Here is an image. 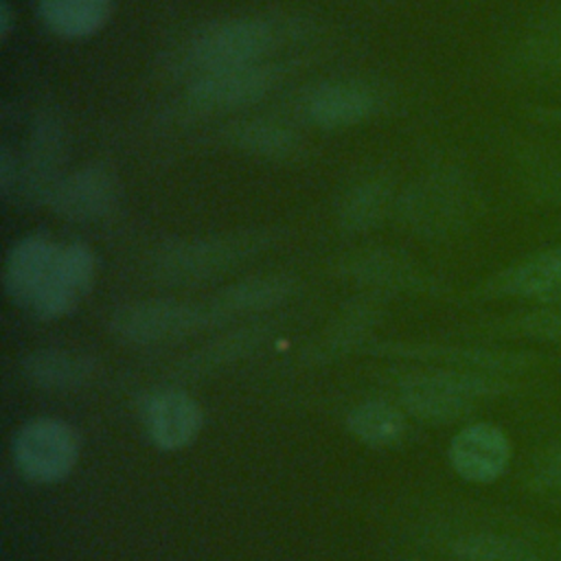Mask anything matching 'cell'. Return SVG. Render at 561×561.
Segmentation results:
<instances>
[{"label": "cell", "mask_w": 561, "mask_h": 561, "mask_svg": "<svg viewBox=\"0 0 561 561\" xmlns=\"http://www.w3.org/2000/svg\"><path fill=\"white\" fill-rule=\"evenodd\" d=\"M272 241L274 237L267 230H239L180 239L160 245L153 252L149 267L158 283L175 287L199 285L261 254Z\"/></svg>", "instance_id": "obj_1"}, {"label": "cell", "mask_w": 561, "mask_h": 561, "mask_svg": "<svg viewBox=\"0 0 561 561\" xmlns=\"http://www.w3.org/2000/svg\"><path fill=\"white\" fill-rule=\"evenodd\" d=\"M140 425L160 451H180L195 443L204 425L202 405L182 388H158L140 401Z\"/></svg>", "instance_id": "obj_8"}, {"label": "cell", "mask_w": 561, "mask_h": 561, "mask_svg": "<svg viewBox=\"0 0 561 561\" xmlns=\"http://www.w3.org/2000/svg\"><path fill=\"white\" fill-rule=\"evenodd\" d=\"M110 333L129 346H160L180 342L213 327L206 305L175 298L131 300L110 316Z\"/></svg>", "instance_id": "obj_4"}, {"label": "cell", "mask_w": 561, "mask_h": 561, "mask_svg": "<svg viewBox=\"0 0 561 561\" xmlns=\"http://www.w3.org/2000/svg\"><path fill=\"white\" fill-rule=\"evenodd\" d=\"M267 337H270L267 324H243L239 329H232L210 340L206 346L197 348L193 355L182 359L178 373L186 377L210 375L215 370L232 366L234 362L252 355Z\"/></svg>", "instance_id": "obj_17"}, {"label": "cell", "mask_w": 561, "mask_h": 561, "mask_svg": "<svg viewBox=\"0 0 561 561\" xmlns=\"http://www.w3.org/2000/svg\"><path fill=\"white\" fill-rule=\"evenodd\" d=\"M15 26V20H13V9L9 4V0H0V37L7 39L11 35Z\"/></svg>", "instance_id": "obj_28"}, {"label": "cell", "mask_w": 561, "mask_h": 561, "mask_svg": "<svg viewBox=\"0 0 561 561\" xmlns=\"http://www.w3.org/2000/svg\"><path fill=\"white\" fill-rule=\"evenodd\" d=\"M18 184V156L4 145L0 149V195L7 199Z\"/></svg>", "instance_id": "obj_27"}, {"label": "cell", "mask_w": 561, "mask_h": 561, "mask_svg": "<svg viewBox=\"0 0 561 561\" xmlns=\"http://www.w3.org/2000/svg\"><path fill=\"white\" fill-rule=\"evenodd\" d=\"M276 46V31L270 22L256 18H232L206 24L184 46L182 61L193 77L261 64Z\"/></svg>", "instance_id": "obj_3"}, {"label": "cell", "mask_w": 561, "mask_h": 561, "mask_svg": "<svg viewBox=\"0 0 561 561\" xmlns=\"http://www.w3.org/2000/svg\"><path fill=\"white\" fill-rule=\"evenodd\" d=\"M99 362L81 351L72 348H37L31 351L22 364V377L37 390L68 392L92 383Z\"/></svg>", "instance_id": "obj_16"}, {"label": "cell", "mask_w": 561, "mask_h": 561, "mask_svg": "<svg viewBox=\"0 0 561 561\" xmlns=\"http://www.w3.org/2000/svg\"><path fill=\"white\" fill-rule=\"evenodd\" d=\"M386 193L377 184H364L348 193L342 206V221L348 230L370 228L383 213Z\"/></svg>", "instance_id": "obj_24"}, {"label": "cell", "mask_w": 561, "mask_h": 561, "mask_svg": "<svg viewBox=\"0 0 561 561\" xmlns=\"http://www.w3.org/2000/svg\"><path fill=\"white\" fill-rule=\"evenodd\" d=\"M526 61L543 77L561 72V28L557 24H543L533 33L526 46Z\"/></svg>", "instance_id": "obj_25"}, {"label": "cell", "mask_w": 561, "mask_h": 561, "mask_svg": "<svg viewBox=\"0 0 561 561\" xmlns=\"http://www.w3.org/2000/svg\"><path fill=\"white\" fill-rule=\"evenodd\" d=\"M530 484L539 493H552L561 497V443L548 445L535 456Z\"/></svg>", "instance_id": "obj_26"}, {"label": "cell", "mask_w": 561, "mask_h": 561, "mask_svg": "<svg viewBox=\"0 0 561 561\" xmlns=\"http://www.w3.org/2000/svg\"><path fill=\"white\" fill-rule=\"evenodd\" d=\"M447 458L454 473L473 484L500 480L513 458L508 434L489 421L462 425L449 440Z\"/></svg>", "instance_id": "obj_9"}, {"label": "cell", "mask_w": 561, "mask_h": 561, "mask_svg": "<svg viewBox=\"0 0 561 561\" xmlns=\"http://www.w3.org/2000/svg\"><path fill=\"white\" fill-rule=\"evenodd\" d=\"M377 110L375 92L355 81H333L313 88L305 101V116L324 129L348 127L366 121Z\"/></svg>", "instance_id": "obj_15"}, {"label": "cell", "mask_w": 561, "mask_h": 561, "mask_svg": "<svg viewBox=\"0 0 561 561\" xmlns=\"http://www.w3.org/2000/svg\"><path fill=\"white\" fill-rule=\"evenodd\" d=\"M511 390L513 386L506 377L447 366L401 379L399 401L410 416L443 425L465 419L480 401L502 397Z\"/></svg>", "instance_id": "obj_2"}, {"label": "cell", "mask_w": 561, "mask_h": 561, "mask_svg": "<svg viewBox=\"0 0 561 561\" xmlns=\"http://www.w3.org/2000/svg\"><path fill=\"white\" fill-rule=\"evenodd\" d=\"M96 278V259L88 243L72 241L59 248L53 274L33 305L42 320H57L72 313L90 294Z\"/></svg>", "instance_id": "obj_11"}, {"label": "cell", "mask_w": 561, "mask_h": 561, "mask_svg": "<svg viewBox=\"0 0 561 561\" xmlns=\"http://www.w3.org/2000/svg\"><path fill=\"white\" fill-rule=\"evenodd\" d=\"M506 327L515 335L533 342L561 344V300L539 302L515 316Z\"/></svg>", "instance_id": "obj_23"}, {"label": "cell", "mask_w": 561, "mask_h": 561, "mask_svg": "<svg viewBox=\"0 0 561 561\" xmlns=\"http://www.w3.org/2000/svg\"><path fill=\"white\" fill-rule=\"evenodd\" d=\"M294 289L296 278L287 274H261L224 287L206 302V307L210 311L213 327H219L234 318L272 311L289 300Z\"/></svg>", "instance_id": "obj_14"}, {"label": "cell", "mask_w": 561, "mask_h": 561, "mask_svg": "<svg viewBox=\"0 0 561 561\" xmlns=\"http://www.w3.org/2000/svg\"><path fill=\"white\" fill-rule=\"evenodd\" d=\"M524 186L535 202L546 206L561 204V140L535 145L524 162Z\"/></svg>", "instance_id": "obj_21"}, {"label": "cell", "mask_w": 561, "mask_h": 561, "mask_svg": "<svg viewBox=\"0 0 561 561\" xmlns=\"http://www.w3.org/2000/svg\"><path fill=\"white\" fill-rule=\"evenodd\" d=\"M37 11L53 35L83 39L105 26L112 0H37Z\"/></svg>", "instance_id": "obj_19"}, {"label": "cell", "mask_w": 561, "mask_h": 561, "mask_svg": "<svg viewBox=\"0 0 561 561\" xmlns=\"http://www.w3.org/2000/svg\"><path fill=\"white\" fill-rule=\"evenodd\" d=\"M276 83V68L270 64H250L204 72L188 83V103L206 112H228L256 103Z\"/></svg>", "instance_id": "obj_10"}, {"label": "cell", "mask_w": 561, "mask_h": 561, "mask_svg": "<svg viewBox=\"0 0 561 561\" xmlns=\"http://www.w3.org/2000/svg\"><path fill=\"white\" fill-rule=\"evenodd\" d=\"M121 191L118 175L110 167L92 162L66 173L46 206L68 221H99L116 210Z\"/></svg>", "instance_id": "obj_7"}, {"label": "cell", "mask_w": 561, "mask_h": 561, "mask_svg": "<svg viewBox=\"0 0 561 561\" xmlns=\"http://www.w3.org/2000/svg\"><path fill=\"white\" fill-rule=\"evenodd\" d=\"M81 438L77 430L55 416L28 419L18 427L11 440L13 467L22 478L35 484H55L66 480L79 462Z\"/></svg>", "instance_id": "obj_5"}, {"label": "cell", "mask_w": 561, "mask_h": 561, "mask_svg": "<svg viewBox=\"0 0 561 561\" xmlns=\"http://www.w3.org/2000/svg\"><path fill=\"white\" fill-rule=\"evenodd\" d=\"M68 151V136L64 123L53 116H39L28 134L22 160H18V184L13 191L15 202L24 206L48 204L55 186L59 184L61 167Z\"/></svg>", "instance_id": "obj_6"}, {"label": "cell", "mask_w": 561, "mask_h": 561, "mask_svg": "<svg viewBox=\"0 0 561 561\" xmlns=\"http://www.w3.org/2000/svg\"><path fill=\"white\" fill-rule=\"evenodd\" d=\"M456 561H543L526 541L502 533H467L451 546Z\"/></svg>", "instance_id": "obj_22"}, {"label": "cell", "mask_w": 561, "mask_h": 561, "mask_svg": "<svg viewBox=\"0 0 561 561\" xmlns=\"http://www.w3.org/2000/svg\"><path fill=\"white\" fill-rule=\"evenodd\" d=\"M493 296L539 302L561 300V243L541 248L489 278Z\"/></svg>", "instance_id": "obj_13"}, {"label": "cell", "mask_w": 561, "mask_h": 561, "mask_svg": "<svg viewBox=\"0 0 561 561\" xmlns=\"http://www.w3.org/2000/svg\"><path fill=\"white\" fill-rule=\"evenodd\" d=\"M59 248L44 234H28L11 245L2 263V287L15 305L33 309L53 274Z\"/></svg>", "instance_id": "obj_12"}, {"label": "cell", "mask_w": 561, "mask_h": 561, "mask_svg": "<svg viewBox=\"0 0 561 561\" xmlns=\"http://www.w3.org/2000/svg\"><path fill=\"white\" fill-rule=\"evenodd\" d=\"M228 140L241 151L267 160L289 158L298 149V136L291 127L276 121H241L228 129Z\"/></svg>", "instance_id": "obj_20"}, {"label": "cell", "mask_w": 561, "mask_h": 561, "mask_svg": "<svg viewBox=\"0 0 561 561\" xmlns=\"http://www.w3.org/2000/svg\"><path fill=\"white\" fill-rule=\"evenodd\" d=\"M346 430L366 447L392 449L405 440L410 427L403 408L381 399H368L348 410Z\"/></svg>", "instance_id": "obj_18"}]
</instances>
